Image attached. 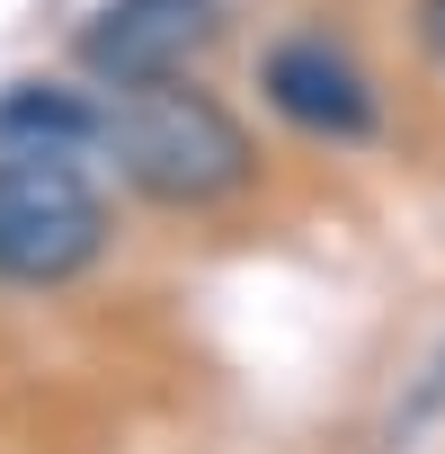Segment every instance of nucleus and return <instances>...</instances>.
Masks as SVG:
<instances>
[{
    "label": "nucleus",
    "instance_id": "f257e3e1",
    "mask_svg": "<svg viewBox=\"0 0 445 454\" xmlns=\"http://www.w3.org/2000/svg\"><path fill=\"white\" fill-rule=\"evenodd\" d=\"M107 152H116L125 187L152 196V205H169V214L232 205L259 178V134L222 107V98L187 90V81L125 90V107L107 116Z\"/></svg>",
    "mask_w": 445,
    "mask_h": 454
},
{
    "label": "nucleus",
    "instance_id": "f03ea898",
    "mask_svg": "<svg viewBox=\"0 0 445 454\" xmlns=\"http://www.w3.org/2000/svg\"><path fill=\"white\" fill-rule=\"evenodd\" d=\"M107 196L81 178V160L0 152V286H72L107 250Z\"/></svg>",
    "mask_w": 445,
    "mask_h": 454
},
{
    "label": "nucleus",
    "instance_id": "7ed1b4c3",
    "mask_svg": "<svg viewBox=\"0 0 445 454\" xmlns=\"http://www.w3.org/2000/svg\"><path fill=\"white\" fill-rule=\"evenodd\" d=\"M222 27H232V0H98L72 36V63L98 90H160Z\"/></svg>",
    "mask_w": 445,
    "mask_h": 454
},
{
    "label": "nucleus",
    "instance_id": "20e7f679",
    "mask_svg": "<svg viewBox=\"0 0 445 454\" xmlns=\"http://www.w3.org/2000/svg\"><path fill=\"white\" fill-rule=\"evenodd\" d=\"M259 90H268L277 125H294L312 143H374L383 134V98H374L365 63L330 36H277L259 54Z\"/></svg>",
    "mask_w": 445,
    "mask_h": 454
},
{
    "label": "nucleus",
    "instance_id": "39448f33",
    "mask_svg": "<svg viewBox=\"0 0 445 454\" xmlns=\"http://www.w3.org/2000/svg\"><path fill=\"white\" fill-rule=\"evenodd\" d=\"M107 143V116L81 98V90H54V81H27L0 98V152H36V160H72Z\"/></svg>",
    "mask_w": 445,
    "mask_h": 454
},
{
    "label": "nucleus",
    "instance_id": "423d86ee",
    "mask_svg": "<svg viewBox=\"0 0 445 454\" xmlns=\"http://www.w3.org/2000/svg\"><path fill=\"white\" fill-rule=\"evenodd\" d=\"M418 45L427 63H445V0H418Z\"/></svg>",
    "mask_w": 445,
    "mask_h": 454
},
{
    "label": "nucleus",
    "instance_id": "0eeeda50",
    "mask_svg": "<svg viewBox=\"0 0 445 454\" xmlns=\"http://www.w3.org/2000/svg\"><path fill=\"white\" fill-rule=\"evenodd\" d=\"M427 401H445V348H436V365H427Z\"/></svg>",
    "mask_w": 445,
    "mask_h": 454
}]
</instances>
